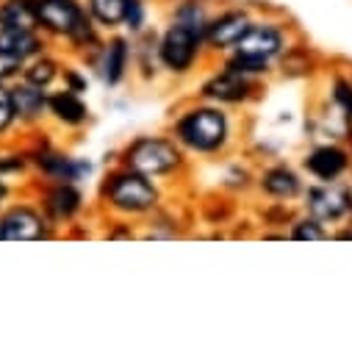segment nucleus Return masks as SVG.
<instances>
[{"label": "nucleus", "mask_w": 352, "mask_h": 352, "mask_svg": "<svg viewBox=\"0 0 352 352\" xmlns=\"http://www.w3.org/2000/svg\"><path fill=\"white\" fill-rule=\"evenodd\" d=\"M64 75V67L58 58L47 56V53H39L34 58L25 61L23 67V80L34 83V86H42V89H53V83Z\"/></svg>", "instance_id": "aec40b11"}, {"label": "nucleus", "mask_w": 352, "mask_h": 352, "mask_svg": "<svg viewBox=\"0 0 352 352\" xmlns=\"http://www.w3.org/2000/svg\"><path fill=\"white\" fill-rule=\"evenodd\" d=\"M28 164H31V158H28V155H23V153H14V155H0V178H9V175L23 172Z\"/></svg>", "instance_id": "bb28decb"}, {"label": "nucleus", "mask_w": 352, "mask_h": 352, "mask_svg": "<svg viewBox=\"0 0 352 352\" xmlns=\"http://www.w3.org/2000/svg\"><path fill=\"white\" fill-rule=\"evenodd\" d=\"M100 200L109 211H114L120 217H147V214L158 211L161 189L147 175H142L131 166H120L103 181Z\"/></svg>", "instance_id": "7ed1b4c3"}, {"label": "nucleus", "mask_w": 352, "mask_h": 352, "mask_svg": "<svg viewBox=\"0 0 352 352\" xmlns=\"http://www.w3.org/2000/svg\"><path fill=\"white\" fill-rule=\"evenodd\" d=\"M31 164L45 178V184H80L86 175H92V164L67 155L56 147H36L31 155Z\"/></svg>", "instance_id": "0eeeda50"}, {"label": "nucleus", "mask_w": 352, "mask_h": 352, "mask_svg": "<svg viewBox=\"0 0 352 352\" xmlns=\"http://www.w3.org/2000/svg\"><path fill=\"white\" fill-rule=\"evenodd\" d=\"M346 164H349L346 153H344L341 147H333V144L316 147V150H314V153H308V158H305L308 172H311V175H316L319 181H327V184L338 178V175L346 169Z\"/></svg>", "instance_id": "f3484780"}, {"label": "nucleus", "mask_w": 352, "mask_h": 352, "mask_svg": "<svg viewBox=\"0 0 352 352\" xmlns=\"http://www.w3.org/2000/svg\"><path fill=\"white\" fill-rule=\"evenodd\" d=\"M122 166H131L153 181H161L186 166V150L178 144L175 136H164V133L136 136L122 150Z\"/></svg>", "instance_id": "20e7f679"}, {"label": "nucleus", "mask_w": 352, "mask_h": 352, "mask_svg": "<svg viewBox=\"0 0 352 352\" xmlns=\"http://www.w3.org/2000/svg\"><path fill=\"white\" fill-rule=\"evenodd\" d=\"M17 125L14 100H12V83H0V136H6Z\"/></svg>", "instance_id": "5701e85b"}, {"label": "nucleus", "mask_w": 352, "mask_h": 352, "mask_svg": "<svg viewBox=\"0 0 352 352\" xmlns=\"http://www.w3.org/2000/svg\"><path fill=\"white\" fill-rule=\"evenodd\" d=\"M64 86L72 92H78V95H83L86 92V78L78 69H64Z\"/></svg>", "instance_id": "c85d7f7f"}, {"label": "nucleus", "mask_w": 352, "mask_h": 352, "mask_svg": "<svg viewBox=\"0 0 352 352\" xmlns=\"http://www.w3.org/2000/svg\"><path fill=\"white\" fill-rule=\"evenodd\" d=\"M12 100H14L17 125H23V128H36L50 117V111H47L50 89H42V86H34L20 78L12 83Z\"/></svg>", "instance_id": "ddd939ff"}, {"label": "nucleus", "mask_w": 352, "mask_h": 352, "mask_svg": "<svg viewBox=\"0 0 352 352\" xmlns=\"http://www.w3.org/2000/svg\"><path fill=\"white\" fill-rule=\"evenodd\" d=\"M336 100L341 103V109L352 117V86L346 80H336Z\"/></svg>", "instance_id": "cd10ccee"}, {"label": "nucleus", "mask_w": 352, "mask_h": 352, "mask_svg": "<svg viewBox=\"0 0 352 352\" xmlns=\"http://www.w3.org/2000/svg\"><path fill=\"white\" fill-rule=\"evenodd\" d=\"M131 61H133V45L125 36H111L92 50L95 72L109 89H114V86H120L128 78Z\"/></svg>", "instance_id": "6e6552de"}, {"label": "nucleus", "mask_w": 352, "mask_h": 352, "mask_svg": "<svg viewBox=\"0 0 352 352\" xmlns=\"http://www.w3.org/2000/svg\"><path fill=\"white\" fill-rule=\"evenodd\" d=\"M211 9L206 0H178L172 6V14H169V23H178L189 31H195L197 36L206 39V31H208V23H211Z\"/></svg>", "instance_id": "a211bd4d"}, {"label": "nucleus", "mask_w": 352, "mask_h": 352, "mask_svg": "<svg viewBox=\"0 0 352 352\" xmlns=\"http://www.w3.org/2000/svg\"><path fill=\"white\" fill-rule=\"evenodd\" d=\"M0 25H6V28H39L31 0H0Z\"/></svg>", "instance_id": "4be33fe9"}, {"label": "nucleus", "mask_w": 352, "mask_h": 352, "mask_svg": "<svg viewBox=\"0 0 352 352\" xmlns=\"http://www.w3.org/2000/svg\"><path fill=\"white\" fill-rule=\"evenodd\" d=\"M0 47L28 61V58L45 53L47 42H45V34L39 28H6V25H0Z\"/></svg>", "instance_id": "2eb2a0df"}, {"label": "nucleus", "mask_w": 352, "mask_h": 352, "mask_svg": "<svg viewBox=\"0 0 352 352\" xmlns=\"http://www.w3.org/2000/svg\"><path fill=\"white\" fill-rule=\"evenodd\" d=\"M255 92V80L250 75H241L230 67H222L219 72H214L203 86H200V95L208 103L217 106H239L247 103Z\"/></svg>", "instance_id": "1a4fd4ad"}, {"label": "nucleus", "mask_w": 352, "mask_h": 352, "mask_svg": "<svg viewBox=\"0 0 352 352\" xmlns=\"http://www.w3.org/2000/svg\"><path fill=\"white\" fill-rule=\"evenodd\" d=\"M23 67H25V58L9 53L0 47V83H14L23 78Z\"/></svg>", "instance_id": "b1692460"}, {"label": "nucleus", "mask_w": 352, "mask_h": 352, "mask_svg": "<svg viewBox=\"0 0 352 352\" xmlns=\"http://www.w3.org/2000/svg\"><path fill=\"white\" fill-rule=\"evenodd\" d=\"M131 34H142L147 25V0H128L125 6V23H122Z\"/></svg>", "instance_id": "393cba45"}, {"label": "nucleus", "mask_w": 352, "mask_h": 352, "mask_svg": "<svg viewBox=\"0 0 352 352\" xmlns=\"http://www.w3.org/2000/svg\"><path fill=\"white\" fill-rule=\"evenodd\" d=\"M308 208L319 222L327 219H338L346 208H349V195L338 192V189H311L308 192Z\"/></svg>", "instance_id": "6ab92c4d"}, {"label": "nucleus", "mask_w": 352, "mask_h": 352, "mask_svg": "<svg viewBox=\"0 0 352 352\" xmlns=\"http://www.w3.org/2000/svg\"><path fill=\"white\" fill-rule=\"evenodd\" d=\"M53 222L34 203H12L0 211V230L3 241H39L53 236Z\"/></svg>", "instance_id": "423d86ee"}, {"label": "nucleus", "mask_w": 352, "mask_h": 352, "mask_svg": "<svg viewBox=\"0 0 352 352\" xmlns=\"http://www.w3.org/2000/svg\"><path fill=\"white\" fill-rule=\"evenodd\" d=\"M9 197H12V186L6 184V178H0V211H3V208H6Z\"/></svg>", "instance_id": "c756f323"}, {"label": "nucleus", "mask_w": 352, "mask_h": 352, "mask_svg": "<svg viewBox=\"0 0 352 352\" xmlns=\"http://www.w3.org/2000/svg\"><path fill=\"white\" fill-rule=\"evenodd\" d=\"M86 12L92 14L98 28L103 31H117L125 23V6L128 0H83Z\"/></svg>", "instance_id": "412c9836"}, {"label": "nucleus", "mask_w": 352, "mask_h": 352, "mask_svg": "<svg viewBox=\"0 0 352 352\" xmlns=\"http://www.w3.org/2000/svg\"><path fill=\"white\" fill-rule=\"evenodd\" d=\"M155 53L158 67L166 69L169 75H189L206 53V39L178 23H169L164 34L155 39Z\"/></svg>", "instance_id": "39448f33"}, {"label": "nucleus", "mask_w": 352, "mask_h": 352, "mask_svg": "<svg viewBox=\"0 0 352 352\" xmlns=\"http://www.w3.org/2000/svg\"><path fill=\"white\" fill-rule=\"evenodd\" d=\"M39 206L56 228L69 225L83 211V192L78 189V184H45V189L39 192Z\"/></svg>", "instance_id": "9b49d317"}, {"label": "nucleus", "mask_w": 352, "mask_h": 352, "mask_svg": "<svg viewBox=\"0 0 352 352\" xmlns=\"http://www.w3.org/2000/svg\"><path fill=\"white\" fill-rule=\"evenodd\" d=\"M39 31L53 39H64L72 50L86 53L95 50L100 39V28L86 12L83 0H31Z\"/></svg>", "instance_id": "f03ea898"}, {"label": "nucleus", "mask_w": 352, "mask_h": 352, "mask_svg": "<svg viewBox=\"0 0 352 352\" xmlns=\"http://www.w3.org/2000/svg\"><path fill=\"white\" fill-rule=\"evenodd\" d=\"M338 239H352V230H344V233H338Z\"/></svg>", "instance_id": "7c9ffc66"}, {"label": "nucleus", "mask_w": 352, "mask_h": 352, "mask_svg": "<svg viewBox=\"0 0 352 352\" xmlns=\"http://www.w3.org/2000/svg\"><path fill=\"white\" fill-rule=\"evenodd\" d=\"M252 17L244 9H225L211 17L208 31H206V50L211 53H230L241 36L250 31Z\"/></svg>", "instance_id": "9d476101"}, {"label": "nucleus", "mask_w": 352, "mask_h": 352, "mask_svg": "<svg viewBox=\"0 0 352 352\" xmlns=\"http://www.w3.org/2000/svg\"><path fill=\"white\" fill-rule=\"evenodd\" d=\"M47 111H50V120H56L64 128H83L89 122V106L83 103V98L78 92L67 89V86L58 92H50Z\"/></svg>", "instance_id": "4468645a"}, {"label": "nucleus", "mask_w": 352, "mask_h": 352, "mask_svg": "<svg viewBox=\"0 0 352 352\" xmlns=\"http://www.w3.org/2000/svg\"><path fill=\"white\" fill-rule=\"evenodd\" d=\"M258 186H261L263 195H270L275 200H294L302 189L300 175L289 166H270L267 172H261Z\"/></svg>", "instance_id": "dca6fc26"}, {"label": "nucleus", "mask_w": 352, "mask_h": 352, "mask_svg": "<svg viewBox=\"0 0 352 352\" xmlns=\"http://www.w3.org/2000/svg\"><path fill=\"white\" fill-rule=\"evenodd\" d=\"M292 239H297V241H319V239H327V233H324L322 222L316 217H311V219H300L292 228Z\"/></svg>", "instance_id": "a878e982"}, {"label": "nucleus", "mask_w": 352, "mask_h": 352, "mask_svg": "<svg viewBox=\"0 0 352 352\" xmlns=\"http://www.w3.org/2000/svg\"><path fill=\"white\" fill-rule=\"evenodd\" d=\"M236 53L241 56H250V58H258V61H267L272 64L283 50H286V34L280 25L275 23H255L250 25V31L241 36V42L233 47ZM230 50V53H233Z\"/></svg>", "instance_id": "f8f14e48"}, {"label": "nucleus", "mask_w": 352, "mask_h": 352, "mask_svg": "<svg viewBox=\"0 0 352 352\" xmlns=\"http://www.w3.org/2000/svg\"><path fill=\"white\" fill-rule=\"evenodd\" d=\"M172 136L186 153L195 155H219L233 142V120L217 103L189 106L172 122Z\"/></svg>", "instance_id": "f257e3e1"}]
</instances>
